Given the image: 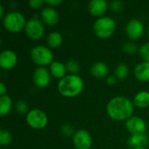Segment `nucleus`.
Listing matches in <instances>:
<instances>
[{
	"mask_svg": "<svg viewBox=\"0 0 149 149\" xmlns=\"http://www.w3.org/2000/svg\"><path fill=\"white\" fill-rule=\"evenodd\" d=\"M134 105L127 98L117 96L113 98L107 106L108 116L117 121L127 120L133 116Z\"/></svg>",
	"mask_w": 149,
	"mask_h": 149,
	"instance_id": "nucleus-1",
	"label": "nucleus"
},
{
	"mask_svg": "<svg viewBox=\"0 0 149 149\" xmlns=\"http://www.w3.org/2000/svg\"><path fill=\"white\" fill-rule=\"evenodd\" d=\"M84 88V80L78 75L69 74L61 79L58 84V90L61 95L72 98L79 95Z\"/></svg>",
	"mask_w": 149,
	"mask_h": 149,
	"instance_id": "nucleus-2",
	"label": "nucleus"
},
{
	"mask_svg": "<svg viewBox=\"0 0 149 149\" xmlns=\"http://www.w3.org/2000/svg\"><path fill=\"white\" fill-rule=\"evenodd\" d=\"M116 28V23L111 17H99L93 24V31L97 37L100 38H110Z\"/></svg>",
	"mask_w": 149,
	"mask_h": 149,
	"instance_id": "nucleus-3",
	"label": "nucleus"
},
{
	"mask_svg": "<svg viewBox=\"0 0 149 149\" xmlns=\"http://www.w3.org/2000/svg\"><path fill=\"white\" fill-rule=\"evenodd\" d=\"M26 20L24 15L18 11H10L7 13L3 18V24L4 28L10 32H19L24 29Z\"/></svg>",
	"mask_w": 149,
	"mask_h": 149,
	"instance_id": "nucleus-4",
	"label": "nucleus"
},
{
	"mask_svg": "<svg viewBox=\"0 0 149 149\" xmlns=\"http://www.w3.org/2000/svg\"><path fill=\"white\" fill-rule=\"evenodd\" d=\"M31 60L39 67H45L53 62V54L52 51L44 45H36L31 51Z\"/></svg>",
	"mask_w": 149,
	"mask_h": 149,
	"instance_id": "nucleus-5",
	"label": "nucleus"
},
{
	"mask_svg": "<svg viewBox=\"0 0 149 149\" xmlns=\"http://www.w3.org/2000/svg\"><path fill=\"white\" fill-rule=\"evenodd\" d=\"M27 124L34 129H42L46 127L48 118L45 113L40 109H31L26 114Z\"/></svg>",
	"mask_w": 149,
	"mask_h": 149,
	"instance_id": "nucleus-6",
	"label": "nucleus"
},
{
	"mask_svg": "<svg viewBox=\"0 0 149 149\" xmlns=\"http://www.w3.org/2000/svg\"><path fill=\"white\" fill-rule=\"evenodd\" d=\"M24 31L26 35L33 40L40 39L45 32L42 22L37 17H32L26 22Z\"/></svg>",
	"mask_w": 149,
	"mask_h": 149,
	"instance_id": "nucleus-7",
	"label": "nucleus"
},
{
	"mask_svg": "<svg viewBox=\"0 0 149 149\" xmlns=\"http://www.w3.org/2000/svg\"><path fill=\"white\" fill-rule=\"evenodd\" d=\"M125 31L127 36L130 39L136 40L143 35L144 24L141 20L137 18H132L127 22Z\"/></svg>",
	"mask_w": 149,
	"mask_h": 149,
	"instance_id": "nucleus-8",
	"label": "nucleus"
},
{
	"mask_svg": "<svg viewBox=\"0 0 149 149\" xmlns=\"http://www.w3.org/2000/svg\"><path fill=\"white\" fill-rule=\"evenodd\" d=\"M73 144L77 149H90L93 140L91 134L85 129H79L73 135Z\"/></svg>",
	"mask_w": 149,
	"mask_h": 149,
	"instance_id": "nucleus-9",
	"label": "nucleus"
},
{
	"mask_svg": "<svg viewBox=\"0 0 149 149\" xmlns=\"http://www.w3.org/2000/svg\"><path fill=\"white\" fill-rule=\"evenodd\" d=\"M126 127L131 134H145L148 129L145 120L138 116H132L126 120Z\"/></svg>",
	"mask_w": 149,
	"mask_h": 149,
	"instance_id": "nucleus-10",
	"label": "nucleus"
},
{
	"mask_svg": "<svg viewBox=\"0 0 149 149\" xmlns=\"http://www.w3.org/2000/svg\"><path fill=\"white\" fill-rule=\"evenodd\" d=\"M51 72L50 70H48L45 67H38L32 76L33 83L40 88L46 87L50 82H51Z\"/></svg>",
	"mask_w": 149,
	"mask_h": 149,
	"instance_id": "nucleus-11",
	"label": "nucleus"
},
{
	"mask_svg": "<svg viewBox=\"0 0 149 149\" xmlns=\"http://www.w3.org/2000/svg\"><path fill=\"white\" fill-rule=\"evenodd\" d=\"M17 63V56L11 50H4L0 53V66L3 69H12Z\"/></svg>",
	"mask_w": 149,
	"mask_h": 149,
	"instance_id": "nucleus-12",
	"label": "nucleus"
},
{
	"mask_svg": "<svg viewBox=\"0 0 149 149\" xmlns=\"http://www.w3.org/2000/svg\"><path fill=\"white\" fill-rule=\"evenodd\" d=\"M108 9V3L106 0H92L88 3V11L93 16L101 17Z\"/></svg>",
	"mask_w": 149,
	"mask_h": 149,
	"instance_id": "nucleus-13",
	"label": "nucleus"
},
{
	"mask_svg": "<svg viewBox=\"0 0 149 149\" xmlns=\"http://www.w3.org/2000/svg\"><path fill=\"white\" fill-rule=\"evenodd\" d=\"M41 19L48 25H55L58 23L59 15L53 7H45L40 12Z\"/></svg>",
	"mask_w": 149,
	"mask_h": 149,
	"instance_id": "nucleus-14",
	"label": "nucleus"
},
{
	"mask_svg": "<svg viewBox=\"0 0 149 149\" xmlns=\"http://www.w3.org/2000/svg\"><path fill=\"white\" fill-rule=\"evenodd\" d=\"M91 74L96 79H103L108 75L109 68L106 63L99 61L94 63L90 68Z\"/></svg>",
	"mask_w": 149,
	"mask_h": 149,
	"instance_id": "nucleus-15",
	"label": "nucleus"
},
{
	"mask_svg": "<svg viewBox=\"0 0 149 149\" xmlns=\"http://www.w3.org/2000/svg\"><path fill=\"white\" fill-rule=\"evenodd\" d=\"M149 138L146 134H131L128 139V145L132 148H145L148 145Z\"/></svg>",
	"mask_w": 149,
	"mask_h": 149,
	"instance_id": "nucleus-16",
	"label": "nucleus"
},
{
	"mask_svg": "<svg viewBox=\"0 0 149 149\" xmlns=\"http://www.w3.org/2000/svg\"><path fill=\"white\" fill-rule=\"evenodd\" d=\"M134 75L140 81L146 82L149 80V63L142 62L136 65L134 68Z\"/></svg>",
	"mask_w": 149,
	"mask_h": 149,
	"instance_id": "nucleus-17",
	"label": "nucleus"
},
{
	"mask_svg": "<svg viewBox=\"0 0 149 149\" xmlns=\"http://www.w3.org/2000/svg\"><path fill=\"white\" fill-rule=\"evenodd\" d=\"M66 66L60 61H53L50 65V72L51 75L56 79H63L65 77L66 73Z\"/></svg>",
	"mask_w": 149,
	"mask_h": 149,
	"instance_id": "nucleus-18",
	"label": "nucleus"
},
{
	"mask_svg": "<svg viewBox=\"0 0 149 149\" xmlns=\"http://www.w3.org/2000/svg\"><path fill=\"white\" fill-rule=\"evenodd\" d=\"M134 105L140 108H146L149 107V92H139L134 98Z\"/></svg>",
	"mask_w": 149,
	"mask_h": 149,
	"instance_id": "nucleus-19",
	"label": "nucleus"
},
{
	"mask_svg": "<svg viewBox=\"0 0 149 149\" xmlns=\"http://www.w3.org/2000/svg\"><path fill=\"white\" fill-rule=\"evenodd\" d=\"M47 45L50 48H58L63 43V37L58 31H52L47 37Z\"/></svg>",
	"mask_w": 149,
	"mask_h": 149,
	"instance_id": "nucleus-20",
	"label": "nucleus"
},
{
	"mask_svg": "<svg viewBox=\"0 0 149 149\" xmlns=\"http://www.w3.org/2000/svg\"><path fill=\"white\" fill-rule=\"evenodd\" d=\"M12 108V100L9 95L0 96V115H7Z\"/></svg>",
	"mask_w": 149,
	"mask_h": 149,
	"instance_id": "nucleus-21",
	"label": "nucleus"
},
{
	"mask_svg": "<svg viewBox=\"0 0 149 149\" xmlns=\"http://www.w3.org/2000/svg\"><path fill=\"white\" fill-rule=\"evenodd\" d=\"M129 74V68L125 64H120L116 66L114 71V76L117 79H125Z\"/></svg>",
	"mask_w": 149,
	"mask_h": 149,
	"instance_id": "nucleus-22",
	"label": "nucleus"
},
{
	"mask_svg": "<svg viewBox=\"0 0 149 149\" xmlns=\"http://www.w3.org/2000/svg\"><path fill=\"white\" fill-rule=\"evenodd\" d=\"M66 70L72 75H77V73L79 72V64L75 59H69L67 60L66 64Z\"/></svg>",
	"mask_w": 149,
	"mask_h": 149,
	"instance_id": "nucleus-23",
	"label": "nucleus"
},
{
	"mask_svg": "<svg viewBox=\"0 0 149 149\" xmlns=\"http://www.w3.org/2000/svg\"><path fill=\"white\" fill-rule=\"evenodd\" d=\"M12 136L8 130L1 129L0 130V145L1 146H7L11 142Z\"/></svg>",
	"mask_w": 149,
	"mask_h": 149,
	"instance_id": "nucleus-24",
	"label": "nucleus"
},
{
	"mask_svg": "<svg viewBox=\"0 0 149 149\" xmlns=\"http://www.w3.org/2000/svg\"><path fill=\"white\" fill-rule=\"evenodd\" d=\"M15 107H16V111L17 112V113L19 114H24V113H28V110H29V107H28V104L24 101V100H18L16 105H15Z\"/></svg>",
	"mask_w": 149,
	"mask_h": 149,
	"instance_id": "nucleus-25",
	"label": "nucleus"
},
{
	"mask_svg": "<svg viewBox=\"0 0 149 149\" xmlns=\"http://www.w3.org/2000/svg\"><path fill=\"white\" fill-rule=\"evenodd\" d=\"M139 52H140L141 57L143 58L144 62H148V63H149V42L148 43L143 44V45L140 47Z\"/></svg>",
	"mask_w": 149,
	"mask_h": 149,
	"instance_id": "nucleus-26",
	"label": "nucleus"
},
{
	"mask_svg": "<svg viewBox=\"0 0 149 149\" xmlns=\"http://www.w3.org/2000/svg\"><path fill=\"white\" fill-rule=\"evenodd\" d=\"M109 6H110L111 10L118 12V11H121L125 8V3H124V2H122L120 0H114L110 3Z\"/></svg>",
	"mask_w": 149,
	"mask_h": 149,
	"instance_id": "nucleus-27",
	"label": "nucleus"
},
{
	"mask_svg": "<svg viewBox=\"0 0 149 149\" xmlns=\"http://www.w3.org/2000/svg\"><path fill=\"white\" fill-rule=\"evenodd\" d=\"M137 50H138L137 45L133 42L126 43L123 45V51H124V52H126L127 54H134L137 52Z\"/></svg>",
	"mask_w": 149,
	"mask_h": 149,
	"instance_id": "nucleus-28",
	"label": "nucleus"
},
{
	"mask_svg": "<svg viewBox=\"0 0 149 149\" xmlns=\"http://www.w3.org/2000/svg\"><path fill=\"white\" fill-rule=\"evenodd\" d=\"M61 133L65 135V136H71V135H74L75 132H74V128L71 124L68 123H65L61 126Z\"/></svg>",
	"mask_w": 149,
	"mask_h": 149,
	"instance_id": "nucleus-29",
	"label": "nucleus"
},
{
	"mask_svg": "<svg viewBox=\"0 0 149 149\" xmlns=\"http://www.w3.org/2000/svg\"><path fill=\"white\" fill-rule=\"evenodd\" d=\"M45 1L44 0H31L29 1V5L32 9H40L44 5Z\"/></svg>",
	"mask_w": 149,
	"mask_h": 149,
	"instance_id": "nucleus-30",
	"label": "nucleus"
},
{
	"mask_svg": "<svg viewBox=\"0 0 149 149\" xmlns=\"http://www.w3.org/2000/svg\"><path fill=\"white\" fill-rule=\"evenodd\" d=\"M62 0H45V3H47L50 7H52V6H56V5H58L60 3H62Z\"/></svg>",
	"mask_w": 149,
	"mask_h": 149,
	"instance_id": "nucleus-31",
	"label": "nucleus"
},
{
	"mask_svg": "<svg viewBox=\"0 0 149 149\" xmlns=\"http://www.w3.org/2000/svg\"><path fill=\"white\" fill-rule=\"evenodd\" d=\"M116 81H117V78L115 77V76H108L107 78V84L108 85H110V86H113V85H114L115 83H116Z\"/></svg>",
	"mask_w": 149,
	"mask_h": 149,
	"instance_id": "nucleus-32",
	"label": "nucleus"
},
{
	"mask_svg": "<svg viewBox=\"0 0 149 149\" xmlns=\"http://www.w3.org/2000/svg\"><path fill=\"white\" fill-rule=\"evenodd\" d=\"M7 94V87L5 86L4 83H0V96L6 95Z\"/></svg>",
	"mask_w": 149,
	"mask_h": 149,
	"instance_id": "nucleus-33",
	"label": "nucleus"
},
{
	"mask_svg": "<svg viewBox=\"0 0 149 149\" xmlns=\"http://www.w3.org/2000/svg\"><path fill=\"white\" fill-rule=\"evenodd\" d=\"M3 17V6L0 4V17Z\"/></svg>",
	"mask_w": 149,
	"mask_h": 149,
	"instance_id": "nucleus-34",
	"label": "nucleus"
},
{
	"mask_svg": "<svg viewBox=\"0 0 149 149\" xmlns=\"http://www.w3.org/2000/svg\"><path fill=\"white\" fill-rule=\"evenodd\" d=\"M132 149H146L145 148H132Z\"/></svg>",
	"mask_w": 149,
	"mask_h": 149,
	"instance_id": "nucleus-35",
	"label": "nucleus"
},
{
	"mask_svg": "<svg viewBox=\"0 0 149 149\" xmlns=\"http://www.w3.org/2000/svg\"><path fill=\"white\" fill-rule=\"evenodd\" d=\"M148 37H149V25H148Z\"/></svg>",
	"mask_w": 149,
	"mask_h": 149,
	"instance_id": "nucleus-36",
	"label": "nucleus"
}]
</instances>
